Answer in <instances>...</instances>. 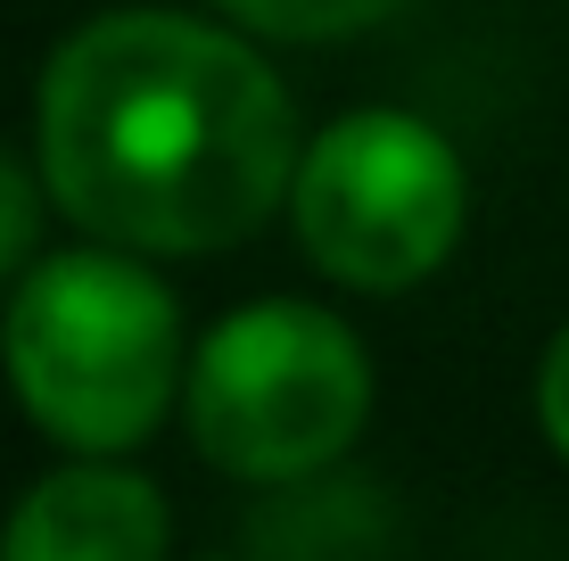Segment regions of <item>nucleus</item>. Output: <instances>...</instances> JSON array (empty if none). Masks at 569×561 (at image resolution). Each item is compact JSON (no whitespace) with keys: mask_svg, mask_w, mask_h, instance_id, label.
<instances>
[{"mask_svg":"<svg viewBox=\"0 0 569 561\" xmlns=\"http://www.w3.org/2000/svg\"><path fill=\"white\" fill-rule=\"evenodd\" d=\"M33 158L83 240L182 264L289 216L306 141L281 67L248 26L124 0L42 58Z\"/></svg>","mask_w":569,"mask_h":561,"instance_id":"f257e3e1","label":"nucleus"},{"mask_svg":"<svg viewBox=\"0 0 569 561\" xmlns=\"http://www.w3.org/2000/svg\"><path fill=\"white\" fill-rule=\"evenodd\" d=\"M182 298L116 240L42 248L0 298V380L58 454H141L190 380Z\"/></svg>","mask_w":569,"mask_h":561,"instance_id":"f03ea898","label":"nucleus"},{"mask_svg":"<svg viewBox=\"0 0 569 561\" xmlns=\"http://www.w3.org/2000/svg\"><path fill=\"white\" fill-rule=\"evenodd\" d=\"M380 372L363 331L313 298H248L207 322L182 380V430L240 488H306L371 430Z\"/></svg>","mask_w":569,"mask_h":561,"instance_id":"7ed1b4c3","label":"nucleus"},{"mask_svg":"<svg viewBox=\"0 0 569 561\" xmlns=\"http://www.w3.org/2000/svg\"><path fill=\"white\" fill-rule=\"evenodd\" d=\"M298 257L347 298H405L446 273L470 231V166L413 108H347L306 132L289 182Z\"/></svg>","mask_w":569,"mask_h":561,"instance_id":"20e7f679","label":"nucleus"},{"mask_svg":"<svg viewBox=\"0 0 569 561\" xmlns=\"http://www.w3.org/2000/svg\"><path fill=\"white\" fill-rule=\"evenodd\" d=\"M0 561H173V504L132 454H58L17 488Z\"/></svg>","mask_w":569,"mask_h":561,"instance_id":"39448f33","label":"nucleus"},{"mask_svg":"<svg viewBox=\"0 0 569 561\" xmlns=\"http://www.w3.org/2000/svg\"><path fill=\"white\" fill-rule=\"evenodd\" d=\"M207 9L248 26L257 42H356L380 17H397L405 0H207Z\"/></svg>","mask_w":569,"mask_h":561,"instance_id":"423d86ee","label":"nucleus"},{"mask_svg":"<svg viewBox=\"0 0 569 561\" xmlns=\"http://www.w3.org/2000/svg\"><path fill=\"white\" fill-rule=\"evenodd\" d=\"M50 182H42V158H17L0 141V298L26 281V264L42 257V223H50Z\"/></svg>","mask_w":569,"mask_h":561,"instance_id":"0eeeda50","label":"nucleus"},{"mask_svg":"<svg viewBox=\"0 0 569 561\" xmlns=\"http://www.w3.org/2000/svg\"><path fill=\"white\" fill-rule=\"evenodd\" d=\"M528 404H537V438L569 462V322L553 339H545V355H537V389H528Z\"/></svg>","mask_w":569,"mask_h":561,"instance_id":"6e6552de","label":"nucleus"},{"mask_svg":"<svg viewBox=\"0 0 569 561\" xmlns=\"http://www.w3.org/2000/svg\"><path fill=\"white\" fill-rule=\"evenodd\" d=\"M199 561H223V553H199Z\"/></svg>","mask_w":569,"mask_h":561,"instance_id":"1a4fd4ad","label":"nucleus"}]
</instances>
